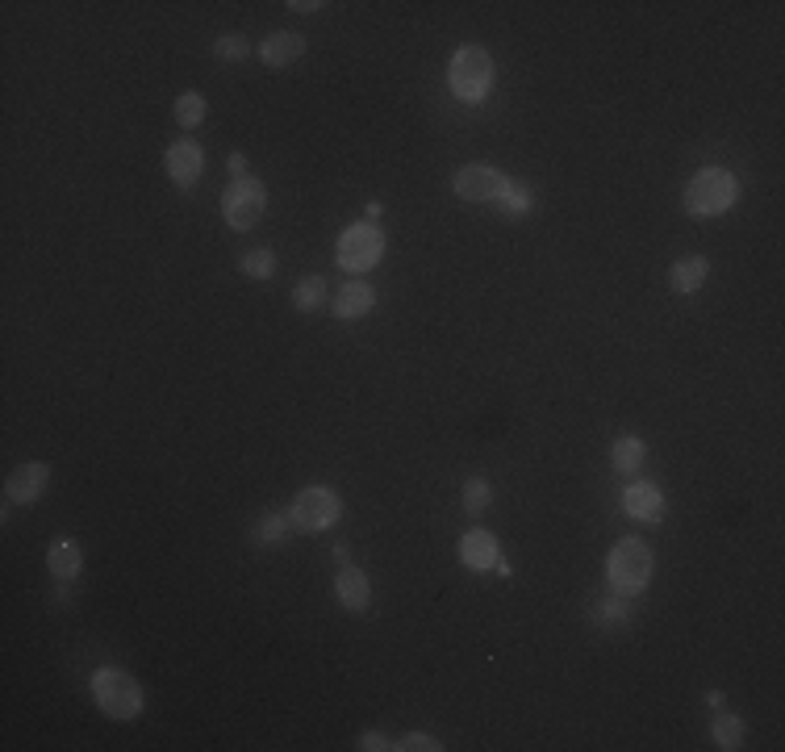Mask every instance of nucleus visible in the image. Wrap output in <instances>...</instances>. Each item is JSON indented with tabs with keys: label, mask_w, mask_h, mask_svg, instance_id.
I'll return each instance as SVG.
<instances>
[{
	"label": "nucleus",
	"mask_w": 785,
	"mask_h": 752,
	"mask_svg": "<svg viewBox=\"0 0 785 752\" xmlns=\"http://www.w3.org/2000/svg\"><path fill=\"white\" fill-rule=\"evenodd\" d=\"M706 276H710V264L702 260V255H685V260H677L669 268V285L677 293H698L706 285Z\"/></svg>",
	"instance_id": "obj_16"
},
{
	"label": "nucleus",
	"mask_w": 785,
	"mask_h": 752,
	"mask_svg": "<svg viewBox=\"0 0 785 752\" xmlns=\"http://www.w3.org/2000/svg\"><path fill=\"white\" fill-rule=\"evenodd\" d=\"M372 305H376V293H372L368 280H351V285H343L339 297H335V318H343V322L364 318Z\"/></svg>",
	"instance_id": "obj_15"
},
{
	"label": "nucleus",
	"mask_w": 785,
	"mask_h": 752,
	"mask_svg": "<svg viewBox=\"0 0 785 752\" xmlns=\"http://www.w3.org/2000/svg\"><path fill=\"white\" fill-rule=\"evenodd\" d=\"M447 84L456 92L460 101L477 105L489 97L493 88V55L485 46H460L456 55H451V67H447Z\"/></svg>",
	"instance_id": "obj_2"
},
{
	"label": "nucleus",
	"mask_w": 785,
	"mask_h": 752,
	"mask_svg": "<svg viewBox=\"0 0 785 752\" xmlns=\"http://www.w3.org/2000/svg\"><path fill=\"white\" fill-rule=\"evenodd\" d=\"M460 560L468 564V569H477V573L493 569V564H497V539L489 531H481V527H472L460 539Z\"/></svg>",
	"instance_id": "obj_13"
},
{
	"label": "nucleus",
	"mask_w": 785,
	"mask_h": 752,
	"mask_svg": "<svg viewBox=\"0 0 785 752\" xmlns=\"http://www.w3.org/2000/svg\"><path fill=\"white\" fill-rule=\"evenodd\" d=\"M380 255H385V230H380L376 222H355V226L343 230V239H339V264L347 272L360 276V272L376 268Z\"/></svg>",
	"instance_id": "obj_6"
},
{
	"label": "nucleus",
	"mask_w": 785,
	"mask_h": 752,
	"mask_svg": "<svg viewBox=\"0 0 785 752\" xmlns=\"http://www.w3.org/2000/svg\"><path fill=\"white\" fill-rule=\"evenodd\" d=\"M606 573H610V585L614 594H639L652 577V548L644 544V539H618L610 560H606Z\"/></svg>",
	"instance_id": "obj_4"
},
{
	"label": "nucleus",
	"mask_w": 785,
	"mask_h": 752,
	"mask_svg": "<svg viewBox=\"0 0 785 752\" xmlns=\"http://www.w3.org/2000/svg\"><path fill=\"white\" fill-rule=\"evenodd\" d=\"M489 502H493V485H489L485 477H472V481L464 485V510H468V514H485Z\"/></svg>",
	"instance_id": "obj_25"
},
{
	"label": "nucleus",
	"mask_w": 785,
	"mask_h": 752,
	"mask_svg": "<svg viewBox=\"0 0 785 752\" xmlns=\"http://www.w3.org/2000/svg\"><path fill=\"white\" fill-rule=\"evenodd\" d=\"M335 590H339V602L355 615H364L368 602H372V585H368V573L355 569V564H343V573L335 577Z\"/></svg>",
	"instance_id": "obj_12"
},
{
	"label": "nucleus",
	"mask_w": 785,
	"mask_h": 752,
	"mask_svg": "<svg viewBox=\"0 0 785 752\" xmlns=\"http://www.w3.org/2000/svg\"><path fill=\"white\" fill-rule=\"evenodd\" d=\"M322 301H326V280H322V276H305L301 285L293 289V305H297L301 314L322 310Z\"/></svg>",
	"instance_id": "obj_20"
},
{
	"label": "nucleus",
	"mask_w": 785,
	"mask_h": 752,
	"mask_svg": "<svg viewBox=\"0 0 785 752\" xmlns=\"http://www.w3.org/2000/svg\"><path fill=\"white\" fill-rule=\"evenodd\" d=\"M339 514H343V502H339L335 489L309 485V489H301L297 498H293L289 519H293V527H301V531H326V527L339 523Z\"/></svg>",
	"instance_id": "obj_7"
},
{
	"label": "nucleus",
	"mask_w": 785,
	"mask_h": 752,
	"mask_svg": "<svg viewBox=\"0 0 785 752\" xmlns=\"http://www.w3.org/2000/svg\"><path fill=\"white\" fill-rule=\"evenodd\" d=\"M46 564H51V577H59V581L80 577L84 556H80V548H76V539H55V544H51V556H46Z\"/></svg>",
	"instance_id": "obj_17"
},
{
	"label": "nucleus",
	"mask_w": 785,
	"mask_h": 752,
	"mask_svg": "<svg viewBox=\"0 0 785 752\" xmlns=\"http://www.w3.org/2000/svg\"><path fill=\"white\" fill-rule=\"evenodd\" d=\"M360 748H364V752H385V748H393V740H389L385 732H364V736H360Z\"/></svg>",
	"instance_id": "obj_29"
},
{
	"label": "nucleus",
	"mask_w": 785,
	"mask_h": 752,
	"mask_svg": "<svg viewBox=\"0 0 785 752\" xmlns=\"http://www.w3.org/2000/svg\"><path fill=\"white\" fill-rule=\"evenodd\" d=\"M715 744H719L723 752L744 748V723L735 719L731 711H719V715H715Z\"/></svg>",
	"instance_id": "obj_21"
},
{
	"label": "nucleus",
	"mask_w": 785,
	"mask_h": 752,
	"mask_svg": "<svg viewBox=\"0 0 785 752\" xmlns=\"http://www.w3.org/2000/svg\"><path fill=\"white\" fill-rule=\"evenodd\" d=\"M598 627H623L627 619H631V610H627V594H618V598H606V602H598V610L589 615Z\"/></svg>",
	"instance_id": "obj_22"
},
{
	"label": "nucleus",
	"mask_w": 785,
	"mask_h": 752,
	"mask_svg": "<svg viewBox=\"0 0 785 752\" xmlns=\"http://www.w3.org/2000/svg\"><path fill=\"white\" fill-rule=\"evenodd\" d=\"M393 748H401V752H439L443 744L435 736H426V732H410V736H401Z\"/></svg>",
	"instance_id": "obj_28"
},
{
	"label": "nucleus",
	"mask_w": 785,
	"mask_h": 752,
	"mask_svg": "<svg viewBox=\"0 0 785 752\" xmlns=\"http://www.w3.org/2000/svg\"><path fill=\"white\" fill-rule=\"evenodd\" d=\"M92 698H97V707L117 723H130L142 715V686L117 665H101L92 673Z\"/></svg>",
	"instance_id": "obj_1"
},
{
	"label": "nucleus",
	"mask_w": 785,
	"mask_h": 752,
	"mask_svg": "<svg viewBox=\"0 0 785 752\" xmlns=\"http://www.w3.org/2000/svg\"><path fill=\"white\" fill-rule=\"evenodd\" d=\"M264 209H268V188L259 184L255 176H239V180L226 188V197H222V214H226V226H230V230H251V226H259Z\"/></svg>",
	"instance_id": "obj_5"
},
{
	"label": "nucleus",
	"mask_w": 785,
	"mask_h": 752,
	"mask_svg": "<svg viewBox=\"0 0 785 752\" xmlns=\"http://www.w3.org/2000/svg\"><path fill=\"white\" fill-rule=\"evenodd\" d=\"M176 122L188 126V130L205 122V97L201 92H180L176 97Z\"/></svg>",
	"instance_id": "obj_23"
},
{
	"label": "nucleus",
	"mask_w": 785,
	"mask_h": 752,
	"mask_svg": "<svg viewBox=\"0 0 785 752\" xmlns=\"http://www.w3.org/2000/svg\"><path fill=\"white\" fill-rule=\"evenodd\" d=\"M163 168H168L172 184L188 193V188H197L201 168H205L201 147H197V143H172V147H168V155H163Z\"/></svg>",
	"instance_id": "obj_10"
},
{
	"label": "nucleus",
	"mask_w": 785,
	"mask_h": 752,
	"mask_svg": "<svg viewBox=\"0 0 785 752\" xmlns=\"http://www.w3.org/2000/svg\"><path fill=\"white\" fill-rule=\"evenodd\" d=\"M289 527H293V519H289V514H268V519L255 527V544H268V548H276L280 539L289 535Z\"/></svg>",
	"instance_id": "obj_24"
},
{
	"label": "nucleus",
	"mask_w": 785,
	"mask_h": 752,
	"mask_svg": "<svg viewBox=\"0 0 785 752\" xmlns=\"http://www.w3.org/2000/svg\"><path fill=\"white\" fill-rule=\"evenodd\" d=\"M610 460H614V468L618 473H639V464H644V443H639L635 435H623V439H614V452H610Z\"/></svg>",
	"instance_id": "obj_18"
},
{
	"label": "nucleus",
	"mask_w": 785,
	"mask_h": 752,
	"mask_svg": "<svg viewBox=\"0 0 785 752\" xmlns=\"http://www.w3.org/2000/svg\"><path fill=\"white\" fill-rule=\"evenodd\" d=\"M493 205L502 209L506 218H527V214H531V205H535V197H531V188H527V184H514V180H510V184H506V193L497 197Z\"/></svg>",
	"instance_id": "obj_19"
},
{
	"label": "nucleus",
	"mask_w": 785,
	"mask_h": 752,
	"mask_svg": "<svg viewBox=\"0 0 785 752\" xmlns=\"http://www.w3.org/2000/svg\"><path fill=\"white\" fill-rule=\"evenodd\" d=\"M46 481H51V464H46V460H30V464H21V468H13V473H9V481H5V498H9V502H21V506H30V502L42 498Z\"/></svg>",
	"instance_id": "obj_9"
},
{
	"label": "nucleus",
	"mask_w": 785,
	"mask_h": 752,
	"mask_svg": "<svg viewBox=\"0 0 785 752\" xmlns=\"http://www.w3.org/2000/svg\"><path fill=\"white\" fill-rule=\"evenodd\" d=\"M243 272H247L251 280H268V276L276 272V251H268V247L247 251V255H243Z\"/></svg>",
	"instance_id": "obj_27"
},
{
	"label": "nucleus",
	"mask_w": 785,
	"mask_h": 752,
	"mask_svg": "<svg viewBox=\"0 0 785 752\" xmlns=\"http://www.w3.org/2000/svg\"><path fill=\"white\" fill-rule=\"evenodd\" d=\"M623 510L631 514V519H639V523H660L664 519V493L656 485H648V481H639V485H631L623 493Z\"/></svg>",
	"instance_id": "obj_11"
},
{
	"label": "nucleus",
	"mask_w": 785,
	"mask_h": 752,
	"mask_svg": "<svg viewBox=\"0 0 785 752\" xmlns=\"http://www.w3.org/2000/svg\"><path fill=\"white\" fill-rule=\"evenodd\" d=\"M289 9H297V13H314V9H326V5H322V0H293Z\"/></svg>",
	"instance_id": "obj_30"
},
{
	"label": "nucleus",
	"mask_w": 785,
	"mask_h": 752,
	"mask_svg": "<svg viewBox=\"0 0 785 752\" xmlns=\"http://www.w3.org/2000/svg\"><path fill=\"white\" fill-rule=\"evenodd\" d=\"M301 55H305V38L301 34H289V30H280L268 42H259V59H264L268 67H289Z\"/></svg>",
	"instance_id": "obj_14"
},
{
	"label": "nucleus",
	"mask_w": 785,
	"mask_h": 752,
	"mask_svg": "<svg viewBox=\"0 0 785 752\" xmlns=\"http://www.w3.org/2000/svg\"><path fill=\"white\" fill-rule=\"evenodd\" d=\"M506 184H510V176L497 172V168H489V163H468V168H460L456 180H451L456 197H464V201H472V205L497 201V197L506 193Z\"/></svg>",
	"instance_id": "obj_8"
},
{
	"label": "nucleus",
	"mask_w": 785,
	"mask_h": 752,
	"mask_svg": "<svg viewBox=\"0 0 785 752\" xmlns=\"http://www.w3.org/2000/svg\"><path fill=\"white\" fill-rule=\"evenodd\" d=\"M735 197H740V184H735L727 168H702L685 188V209L694 218H715V214H727Z\"/></svg>",
	"instance_id": "obj_3"
},
{
	"label": "nucleus",
	"mask_w": 785,
	"mask_h": 752,
	"mask_svg": "<svg viewBox=\"0 0 785 752\" xmlns=\"http://www.w3.org/2000/svg\"><path fill=\"white\" fill-rule=\"evenodd\" d=\"M213 55H218L222 63H243L251 55V42L243 34H222L218 42H213Z\"/></svg>",
	"instance_id": "obj_26"
}]
</instances>
